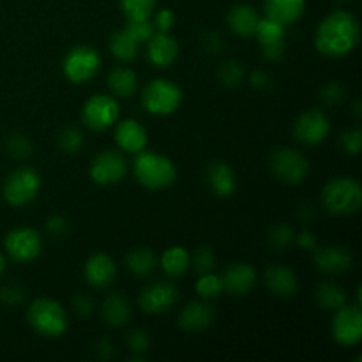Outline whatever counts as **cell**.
<instances>
[{
	"label": "cell",
	"instance_id": "obj_1",
	"mask_svg": "<svg viewBox=\"0 0 362 362\" xmlns=\"http://www.w3.org/2000/svg\"><path fill=\"white\" fill-rule=\"evenodd\" d=\"M361 41L359 20L349 11H332L315 32V46L325 57L339 59L357 48Z\"/></svg>",
	"mask_w": 362,
	"mask_h": 362
},
{
	"label": "cell",
	"instance_id": "obj_2",
	"mask_svg": "<svg viewBox=\"0 0 362 362\" xmlns=\"http://www.w3.org/2000/svg\"><path fill=\"white\" fill-rule=\"evenodd\" d=\"M134 177L147 189L163 191L175 182L177 168L166 156L141 151L134 159Z\"/></svg>",
	"mask_w": 362,
	"mask_h": 362
},
{
	"label": "cell",
	"instance_id": "obj_3",
	"mask_svg": "<svg viewBox=\"0 0 362 362\" xmlns=\"http://www.w3.org/2000/svg\"><path fill=\"white\" fill-rule=\"evenodd\" d=\"M325 211L334 216H352L362 205V187L352 177H336L322 191Z\"/></svg>",
	"mask_w": 362,
	"mask_h": 362
},
{
	"label": "cell",
	"instance_id": "obj_4",
	"mask_svg": "<svg viewBox=\"0 0 362 362\" xmlns=\"http://www.w3.org/2000/svg\"><path fill=\"white\" fill-rule=\"evenodd\" d=\"M27 320L35 332L46 338H59L67 331L66 311L57 300L41 297L27 310Z\"/></svg>",
	"mask_w": 362,
	"mask_h": 362
},
{
	"label": "cell",
	"instance_id": "obj_5",
	"mask_svg": "<svg viewBox=\"0 0 362 362\" xmlns=\"http://www.w3.org/2000/svg\"><path fill=\"white\" fill-rule=\"evenodd\" d=\"M180 103H182L180 87L165 78H158V80L147 83L141 92V105L152 115H172L173 112L179 110Z\"/></svg>",
	"mask_w": 362,
	"mask_h": 362
},
{
	"label": "cell",
	"instance_id": "obj_6",
	"mask_svg": "<svg viewBox=\"0 0 362 362\" xmlns=\"http://www.w3.org/2000/svg\"><path fill=\"white\" fill-rule=\"evenodd\" d=\"M271 172L276 179L288 186L300 184L310 173V161L303 152L292 147H279L271 154Z\"/></svg>",
	"mask_w": 362,
	"mask_h": 362
},
{
	"label": "cell",
	"instance_id": "obj_7",
	"mask_svg": "<svg viewBox=\"0 0 362 362\" xmlns=\"http://www.w3.org/2000/svg\"><path fill=\"white\" fill-rule=\"evenodd\" d=\"M41 189V177L32 168H18L6 177L2 193L4 200L13 207H23L37 197Z\"/></svg>",
	"mask_w": 362,
	"mask_h": 362
},
{
	"label": "cell",
	"instance_id": "obj_8",
	"mask_svg": "<svg viewBox=\"0 0 362 362\" xmlns=\"http://www.w3.org/2000/svg\"><path fill=\"white\" fill-rule=\"evenodd\" d=\"M101 67V57L92 46L80 45L67 52L64 59V74L73 83H85L98 74Z\"/></svg>",
	"mask_w": 362,
	"mask_h": 362
},
{
	"label": "cell",
	"instance_id": "obj_9",
	"mask_svg": "<svg viewBox=\"0 0 362 362\" xmlns=\"http://www.w3.org/2000/svg\"><path fill=\"white\" fill-rule=\"evenodd\" d=\"M119 103L106 94H95L83 105L81 120L90 131H106L119 120Z\"/></svg>",
	"mask_w": 362,
	"mask_h": 362
},
{
	"label": "cell",
	"instance_id": "obj_10",
	"mask_svg": "<svg viewBox=\"0 0 362 362\" xmlns=\"http://www.w3.org/2000/svg\"><path fill=\"white\" fill-rule=\"evenodd\" d=\"M332 338L341 346H354L362 339V311L359 306H343L336 310L331 324Z\"/></svg>",
	"mask_w": 362,
	"mask_h": 362
},
{
	"label": "cell",
	"instance_id": "obj_11",
	"mask_svg": "<svg viewBox=\"0 0 362 362\" xmlns=\"http://www.w3.org/2000/svg\"><path fill=\"white\" fill-rule=\"evenodd\" d=\"M4 246H6L7 255H9L14 262L27 264V262L35 260V258L41 255L42 240L41 235L37 233V230L16 228L13 230V232L7 233Z\"/></svg>",
	"mask_w": 362,
	"mask_h": 362
},
{
	"label": "cell",
	"instance_id": "obj_12",
	"mask_svg": "<svg viewBox=\"0 0 362 362\" xmlns=\"http://www.w3.org/2000/svg\"><path fill=\"white\" fill-rule=\"evenodd\" d=\"M127 173V163L120 152L105 151L94 158L90 165V179L99 186L120 182Z\"/></svg>",
	"mask_w": 362,
	"mask_h": 362
},
{
	"label": "cell",
	"instance_id": "obj_13",
	"mask_svg": "<svg viewBox=\"0 0 362 362\" xmlns=\"http://www.w3.org/2000/svg\"><path fill=\"white\" fill-rule=\"evenodd\" d=\"M331 133L329 117L322 110L304 112L293 124V136L304 145H318Z\"/></svg>",
	"mask_w": 362,
	"mask_h": 362
},
{
	"label": "cell",
	"instance_id": "obj_14",
	"mask_svg": "<svg viewBox=\"0 0 362 362\" xmlns=\"http://www.w3.org/2000/svg\"><path fill=\"white\" fill-rule=\"evenodd\" d=\"M179 300V290L170 281H156L140 293V308L145 313L161 315L172 310Z\"/></svg>",
	"mask_w": 362,
	"mask_h": 362
},
{
	"label": "cell",
	"instance_id": "obj_15",
	"mask_svg": "<svg viewBox=\"0 0 362 362\" xmlns=\"http://www.w3.org/2000/svg\"><path fill=\"white\" fill-rule=\"evenodd\" d=\"M221 281L223 290L228 292L230 296H247L257 283V271L253 265L246 264V262H235L225 269Z\"/></svg>",
	"mask_w": 362,
	"mask_h": 362
},
{
	"label": "cell",
	"instance_id": "obj_16",
	"mask_svg": "<svg viewBox=\"0 0 362 362\" xmlns=\"http://www.w3.org/2000/svg\"><path fill=\"white\" fill-rule=\"evenodd\" d=\"M313 264L325 274H341L352 267V253L343 246L315 247Z\"/></svg>",
	"mask_w": 362,
	"mask_h": 362
},
{
	"label": "cell",
	"instance_id": "obj_17",
	"mask_svg": "<svg viewBox=\"0 0 362 362\" xmlns=\"http://www.w3.org/2000/svg\"><path fill=\"white\" fill-rule=\"evenodd\" d=\"M216 318V311L207 300H191L179 315V325L186 332H202L211 327Z\"/></svg>",
	"mask_w": 362,
	"mask_h": 362
},
{
	"label": "cell",
	"instance_id": "obj_18",
	"mask_svg": "<svg viewBox=\"0 0 362 362\" xmlns=\"http://www.w3.org/2000/svg\"><path fill=\"white\" fill-rule=\"evenodd\" d=\"M85 279L92 288H108L117 276V264L105 253H95L85 264Z\"/></svg>",
	"mask_w": 362,
	"mask_h": 362
},
{
	"label": "cell",
	"instance_id": "obj_19",
	"mask_svg": "<svg viewBox=\"0 0 362 362\" xmlns=\"http://www.w3.org/2000/svg\"><path fill=\"white\" fill-rule=\"evenodd\" d=\"M147 42V57L156 67H170L179 57V42L168 32H154Z\"/></svg>",
	"mask_w": 362,
	"mask_h": 362
},
{
	"label": "cell",
	"instance_id": "obj_20",
	"mask_svg": "<svg viewBox=\"0 0 362 362\" xmlns=\"http://www.w3.org/2000/svg\"><path fill=\"white\" fill-rule=\"evenodd\" d=\"M115 141L124 152L138 154V152L145 151V147H147V131L136 120H122V122L117 124Z\"/></svg>",
	"mask_w": 362,
	"mask_h": 362
},
{
	"label": "cell",
	"instance_id": "obj_21",
	"mask_svg": "<svg viewBox=\"0 0 362 362\" xmlns=\"http://www.w3.org/2000/svg\"><path fill=\"white\" fill-rule=\"evenodd\" d=\"M265 285L271 290L272 296L281 297V299H290L299 290L297 276L283 265H272L265 271Z\"/></svg>",
	"mask_w": 362,
	"mask_h": 362
},
{
	"label": "cell",
	"instance_id": "obj_22",
	"mask_svg": "<svg viewBox=\"0 0 362 362\" xmlns=\"http://www.w3.org/2000/svg\"><path fill=\"white\" fill-rule=\"evenodd\" d=\"M258 21H260V16H258L257 9L253 6H247V4H237L228 11V16H226L230 30L240 37L255 35Z\"/></svg>",
	"mask_w": 362,
	"mask_h": 362
},
{
	"label": "cell",
	"instance_id": "obj_23",
	"mask_svg": "<svg viewBox=\"0 0 362 362\" xmlns=\"http://www.w3.org/2000/svg\"><path fill=\"white\" fill-rule=\"evenodd\" d=\"M306 9V0H264L265 18L278 21L283 27L296 23Z\"/></svg>",
	"mask_w": 362,
	"mask_h": 362
},
{
	"label": "cell",
	"instance_id": "obj_24",
	"mask_svg": "<svg viewBox=\"0 0 362 362\" xmlns=\"http://www.w3.org/2000/svg\"><path fill=\"white\" fill-rule=\"evenodd\" d=\"M207 182L209 186H211V189L214 191L216 197L219 198H228L235 193V187H237L235 172H233L226 163L216 161L209 165Z\"/></svg>",
	"mask_w": 362,
	"mask_h": 362
},
{
	"label": "cell",
	"instance_id": "obj_25",
	"mask_svg": "<svg viewBox=\"0 0 362 362\" xmlns=\"http://www.w3.org/2000/svg\"><path fill=\"white\" fill-rule=\"evenodd\" d=\"M103 318L110 327H124L131 320V304L120 293H110L103 303Z\"/></svg>",
	"mask_w": 362,
	"mask_h": 362
},
{
	"label": "cell",
	"instance_id": "obj_26",
	"mask_svg": "<svg viewBox=\"0 0 362 362\" xmlns=\"http://www.w3.org/2000/svg\"><path fill=\"white\" fill-rule=\"evenodd\" d=\"M126 267L129 269L131 274L148 278L158 267V258L148 247H134L126 255Z\"/></svg>",
	"mask_w": 362,
	"mask_h": 362
},
{
	"label": "cell",
	"instance_id": "obj_27",
	"mask_svg": "<svg viewBox=\"0 0 362 362\" xmlns=\"http://www.w3.org/2000/svg\"><path fill=\"white\" fill-rule=\"evenodd\" d=\"M108 87L117 98H131L138 88V76L129 67H115L108 74Z\"/></svg>",
	"mask_w": 362,
	"mask_h": 362
},
{
	"label": "cell",
	"instance_id": "obj_28",
	"mask_svg": "<svg viewBox=\"0 0 362 362\" xmlns=\"http://www.w3.org/2000/svg\"><path fill=\"white\" fill-rule=\"evenodd\" d=\"M191 265V255L184 247L173 246L166 250L161 257V267L168 278H180L186 274Z\"/></svg>",
	"mask_w": 362,
	"mask_h": 362
},
{
	"label": "cell",
	"instance_id": "obj_29",
	"mask_svg": "<svg viewBox=\"0 0 362 362\" xmlns=\"http://www.w3.org/2000/svg\"><path fill=\"white\" fill-rule=\"evenodd\" d=\"M315 299L322 310L336 311L346 304V292L338 285V283L325 281L315 292Z\"/></svg>",
	"mask_w": 362,
	"mask_h": 362
},
{
	"label": "cell",
	"instance_id": "obj_30",
	"mask_svg": "<svg viewBox=\"0 0 362 362\" xmlns=\"http://www.w3.org/2000/svg\"><path fill=\"white\" fill-rule=\"evenodd\" d=\"M110 52L120 62H133L138 55V42L124 28H120L110 37Z\"/></svg>",
	"mask_w": 362,
	"mask_h": 362
},
{
	"label": "cell",
	"instance_id": "obj_31",
	"mask_svg": "<svg viewBox=\"0 0 362 362\" xmlns=\"http://www.w3.org/2000/svg\"><path fill=\"white\" fill-rule=\"evenodd\" d=\"M255 35H257L260 46L285 41V27L281 23H278V21L271 20V18H264V20L260 18L257 30H255Z\"/></svg>",
	"mask_w": 362,
	"mask_h": 362
},
{
	"label": "cell",
	"instance_id": "obj_32",
	"mask_svg": "<svg viewBox=\"0 0 362 362\" xmlns=\"http://www.w3.org/2000/svg\"><path fill=\"white\" fill-rule=\"evenodd\" d=\"M246 78V69L243 64L235 59L225 60L218 69V80L221 81L225 87H239Z\"/></svg>",
	"mask_w": 362,
	"mask_h": 362
},
{
	"label": "cell",
	"instance_id": "obj_33",
	"mask_svg": "<svg viewBox=\"0 0 362 362\" xmlns=\"http://www.w3.org/2000/svg\"><path fill=\"white\" fill-rule=\"evenodd\" d=\"M158 0H120L127 20H148L154 14Z\"/></svg>",
	"mask_w": 362,
	"mask_h": 362
},
{
	"label": "cell",
	"instance_id": "obj_34",
	"mask_svg": "<svg viewBox=\"0 0 362 362\" xmlns=\"http://www.w3.org/2000/svg\"><path fill=\"white\" fill-rule=\"evenodd\" d=\"M269 246L274 251H285L288 250L290 244L296 239V233H293V228L286 223H279V225H274L271 230H269Z\"/></svg>",
	"mask_w": 362,
	"mask_h": 362
},
{
	"label": "cell",
	"instance_id": "obj_35",
	"mask_svg": "<svg viewBox=\"0 0 362 362\" xmlns=\"http://www.w3.org/2000/svg\"><path fill=\"white\" fill-rule=\"evenodd\" d=\"M194 288H197L198 296H200L202 299L211 300L223 293V281L219 276L212 274V272H207V274H200Z\"/></svg>",
	"mask_w": 362,
	"mask_h": 362
},
{
	"label": "cell",
	"instance_id": "obj_36",
	"mask_svg": "<svg viewBox=\"0 0 362 362\" xmlns=\"http://www.w3.org/2000/svg\"><path fill=\"white\" fill-rule=\"evenodd\" d=\"M124 30L140 45V42H147L148 39L154 35V25H152L151 18L148 20H127V25Z\"/></svg>",
	"mask_w": 362,
	"mask_h": 362
},
{
	"label": "cell",
	"instance_id": "obj_37",
	"mask_svg": "<svg viewBox=\"0 0 362 362\" xmlns=\"http://www.w3.org/2000/svg\"><path fill=\"white\" fill-rule=\"evenodd\" d=\"M6 148H7V152H9V154L16 159L30 158L32 151H34V148H32L30 140H28L25 134H20V133H14L7 138Z\"/></svg>",
	"mask_w": 362,
	"mask_h": 362
},
{
	"label": "cell",
	"instance_id": "obj_38",
	"mask_svg": "<svg viewBox=\"0 0 362 362\" xmlns=\"http://www.w3.org/2000/svg\"><path fill=\"white\" fill-rule=\"evenodd\" d=\"M83 133L76 127H66L59 136V147L66 154H76L83 147Z\"/></svg>",
	"mask_w": 362,
	"mask_h": 362
},
{
	"label": "cell",
	"instance_id": "obj_39",
	"mask_svg": "<svg viewBox=\"0 0 362 362\" xmlns=\"http://www.w3.org/2000/svg\"><path fill=\"white\" fill-rule=\"evenodd\" d=\"M318 95H320V99L324 105L338 106L345 101L346 90H345V87L339 83V81H331V83L324 85V87L320 88V94Z\"/></svg>",
	"mask_w": 362,
	"mask_h": 362
},
{
	"label": "cell",
	"instance_id": "obj_40",
	"mask_svg": "<svg viewBox=\"0 0 362 362\" xmlns=\"http://www.w3.org/2000/svg\"><path fill=\"white\" fill-rule=\"evenodd\" d=\"M151 345V336H148V332L144 331V329H134V331H131L129 334H127V346H129V350L134 356H144V354H147Z\"/></svg>",
	"mask_w": 362,
	"mask_h": 362
},
{
	"label": "cell",
	"instance_id": "obj_41",
	"mask_svg": "<svg viewBox=\"0 0 362 362\" xmlns=\"http://www.w3.org/2000/svg\"><path fill=\"white\" fill-rule=\"evenodd\" d=\"M193 265L198 274H207L216 267V255L209 246H200L193 255Z\"/></svg>",
	"mask_w": 362,
	"mask_h": 362
},
{
	"label": "cell",
	"instance_id": "obj_42",
	"mask_svg": "<svg viewBox=\"0 0 362 362\" xmlns=\"http://www.w3.org/2000/svg\"><path fill=\"white\" fill-rule=\"evenodd\" d=\"M361 141H362V131L359 127H354V129L345 131L339 138V144L341 148L350 156H357L361 151Z\"/></svg>",
	"mask_w": 362,
	"mask_h": 362
},
{
	"label": "cell",
	"instance_id": "obj_43",
	"mask_svg": "<svg viewBox=\"0 0 362 362\" xmlns=\"http://www.w3.org/2000/svg\"><path fill=\"white\" fill-rule=\"evenodd\" d=\"M46 232L53 239H64L69 233V223L64 216H52V218L46 219Z\"/></svg>",
	"mask_w": 362,
	"mask_h": 362
},
{
	"label": "cell",
	"instance_id": "obj_44",
	"mask_svg": "<svg viewBox=\"0 0 362 362\" xmlns=\"http://www.w3.org/2000/svg\"><path fill=\"white\" fill-rule=\"evenodd\" d=\"M0 300L7 306H18L25 300V290L18 285H7L0 290Z\"/></svg>",
	"mask_w": 362,
	"mask_h": 362
},
{
	"label": "cell",
	"instance_id": "obj_45",
	"mask_svg": "<svg viewBox=\"0 0 362 362\" xmlns=\"http://www.w3.org/2000/svg\"><path fill=\"white\" fill-rule=\"evenodd\" d=\"M173 23H175V14H173L172 9H161L159 13H156L154 21H152L158 32H170Z\"/></svg>",
	"mask_w": 362,
	"mask_h": 362
},
{
	"label": "cell",
	"instance_id": "obj_46",
	"mask_svg": "<svg viewBox=\"0 0 362 362\" xmlns=\"http://www.w3.org/2000/svg\"><path fill=\"white\" fill-rule=\"evenodd\" d=\"M260 49H262V57H264L265 60H269V62H278V60H281L283 57H285L286 45L285 41H279V42H272V45L260 46Z\"/></svg>",
	"mask_w": 362,
	"mask_h": 362
},
{
	"label": "cell",
	"instance_id": "obj_47",
	"mask_svg": "<svg viewBox=\"0 0 362 362\" xmlns=\"http://www.w3.org/2000/svg\"><path fill=\"white\" fill-rule=\"evenodd\" d=\"M223 45H225V42H223L221 35L214 30L207 32V34H204V37H202V46H204L205 52L211 53V55H216V53L221 52Z\"/></svg>",
	"mask_w": 362,
	"mask_h": 362
},
{
	"label": "cell",
	"instance_id": "obj_48",
	"mask_svg": "<svg viewBox=\"0 0 362 362\" xmlns=\"http://www.w3.org/2000/svg\"><path fill=\"white\" fill-rule=\"evenodd\" d=\"M73 311L81 318L90 317L94 311V300L88 296H76L73 300Z\"/></svg>",
	"mask_w": 362,
	"mask_h": 362
},
{
	"label": "cell",
	"instance_id": "obj_49",
	"mask_svg": "<svg viewBox=\"0 0 362 362\" xmlns=\"http://www.w3.org/2000/svg\"><path fill=\"white\" fill-rule=\"evenodd\" d=\"M250 81H251V85H253L255 88H258V90H269V88L272 87L271 74H269L267 71H264V69L253 71V73H251Z\"/></svg>",
	"mask_w": 362,
	"mask_h": 362
},
{
	"label": "cell",
	"instance_id": "obj_50",
	"mask_svg": "<svg viewBox=\"0 0 362 362\" xmlns=\"http://www.w3.org/2000/svg\"><path fill=\"white\" fill-rule=\"evenodd\" d=\"M94 352L99 359H112L115 349H113V343L110 339H99L94 346Z\"/></svg>",
	"mask_w": 362,
	"mask_h": 362
},
{
	"label": "cell",
	"instance_id": "obj_51",
	"mask_svg": "<svg viewBox=\"0 0 362 362\" xmlns=\"http://www.w3.org/2000/svg\"><path fill=\"white\" fill-rule=\"evenodd\" d=\"M293 240H296L297 246H300L303 250H315V247H317V237H315V233L310 232V230H303L299 235H296Z\"/></svg>",
	"mask_w": 362,
	"mask_h": 362
},
{
	"label": "cell",
	"instance_id": "obj_52",
	"mask_svg": "<svg viewBox=\"0 0 362 362\" xmlns=\"http://www.w3.org/2000/svg\"><path fill=\"white\" fill-rule=\"evenodd\" d=\"M315 216H317V211L311 204H304L300 205L299 211H297V218H299L300 223H313Z\"/></svg>",
	"mask_w": 362,
	"mask_h": 362
},
{
	"label": "cell",
	"instance_id": "obj_53",
	"mask_svg": "<svg viewBox=\"0 0 362 362\" xmlns=\"http://www.w3.org/2000/svg\"><path fill=\"white\" fill-rule=\"evenodd\" d=\"M354 115H356V119H361L362 117V110H361V99H356V103H354Z\"/></svg>",
	"mask_w": 362,
	"mask_h": 362
},
{
	"label": "cell",
	"instance_id": "obj_54",
	"mask_svg": "<svg viewBox=\"0 0 362 362\" xmlns=\"http://www.w3.org/2000/svg\"><path fill=\"white\" fill-rule=\"evenodd\" d=\"M4 269H6V258H4L2 253H0V276H2Z\"/></svg>",
	"mask_w": 362,
	"mask_h": 362
},
{
	"label": "cell",
	"instance_id": "obj_55",
	"mask_svg": "<svg viewBox=\"0 0 362 362\" xmlns=\"http://www.w3.org/2000/svg\"><path fill=\"white\" fill-rule=\"evenodd\" d=\"M336 2H339V4H343V2H346V0H336Z\"/></svg>",
	"mask_w": 362,
	"mask_h": 362
}]
</instances>
